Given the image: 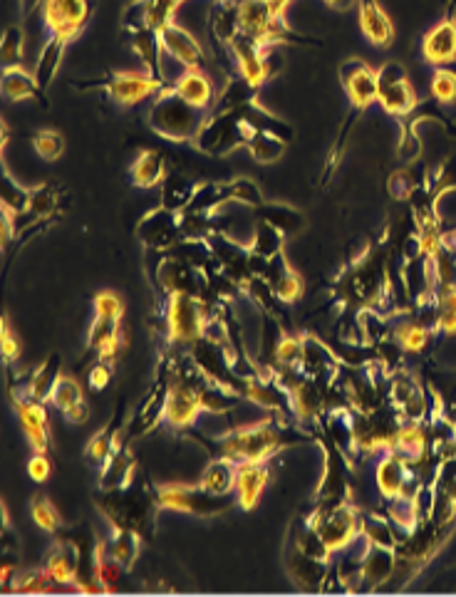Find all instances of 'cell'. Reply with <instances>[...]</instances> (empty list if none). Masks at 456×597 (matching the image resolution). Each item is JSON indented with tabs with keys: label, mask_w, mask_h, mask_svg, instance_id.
<instances>
[{
	"label": "cell",
	"mask_w": 456,
	"mask_h": 597,
	"mask_svg": "<svg viewBox=\"0 0 456 597\" xmlns=\"http://www.w3.org/2000/svg\"><path fill=\"white\" fill-rule=\"evenodd\" d=\"M159 40H162V57L176 62L184 70H191V67H204L206 62V50L194 35L189 33L181 25L171 23L169 28H164L159 33Z\"/></svg>",
	"instance_id": "2e32d148"
},
{
	"label": "cell",
	"mask_w": 456,
	"mask_h": 597,
	"mask_svg": "<svg viewBox=\"0 0 456 597\" xmlns=\"http://www.w3.org/2000/svg\"><path fill=\"white\" fill-rule=\"evenodd\" d=\"M30 511H33V521L38 523L40 531H45V533L60 531L62 518H60V513H57V508L53 506V501H50L48 496L38 493V496L33 498V503H30Z\"/></svg>",
	"instance_id": "f6af8a7d"
},
{
	"label": "cell",
	"mask_w": 456,
	"mask_h": 597,
	"mask_svg": "<svg viewBox=\"0 0 456 597\" xmlns=\"http://www.w3.org/2000/svg\"><path fill=\"white\" fill-rule=\"evenodd\" d=\"M233 62H236V70L243 80L251 82L253 87H261L263 82L268 80V67H266V48L251 40L248 35H238L236 40L228 48Z\"/></svg>",
	"instance_id": "ffe728a7"
},
{
	"label": "cell",
	"mask_w": 456,
	"mask_h": 597,
	"mask_svg": "<svg viewBox=\"0 0 456 597\" xmlns=\"http://www.w3.org/2000/svg\"><path fill=\"white\" fill-rule=\"evenodd\" d=\"M33 149L45 162H57L62 157V152H65V139L55 129H40L33 137Z\"/></svg>",
	"instance_id": "c3c4849f"
},
{
	"label": "cell",
	"mask_w": 456,
	"mask_h": 597,
	"mask_svg": "<svg viewBox=\"0 0 456 597\" xmlns=\"http://www.w3.org/2000/svg\"><path fill=\"white\" fill-rule=\"evenodd\" d=\"M256 129L246 122L243 112H226L206 117L204 127L196 134V147L211 157H226V154L236 152L238 147H246Z\"/></svg>",
	"instance_id": "277c9868"
},
{
	"label": "cell",
	"mask_w": 456,
	"mask_h": 597,
	"mask_svg": "<svg viewBox=\"0 0 456 597\" xmlns=\"http://www.w3.org/2000/svg\"><path fill=\"white\" fill-rule=\"evenodd\" d=\"M0 352L5 362H15L20 357V342L13 332L8 330V323H3V337H0Z\"/></svg>",
	"instance_id": "9f6ffc18"
},
{
	"label": "cell",
	"mask_w": 456,
	"mask_h": 597,
	"mask_svg": "<svg viewBox=\"0 0 456 597\" xmlns=\"http://www.w3.org/2000/svg\"><path fill=\"white\" fill-rule=\"evenodd\" d=\"M228 201H236V204L251 206V209H261L266 204L261 189L256 186V181L251 179H236L228 184Z\"/></svg>",
	"instance_id": "f907efd6"
},
{
	"label": "cell",
	"mask_w": 456,
	"mask_h": 597,
	"mask_svg": "<svg viewBox=\"0 0 456 597\" xmlns=\"http://www.w3.org/2000/svg\"><path fill=\"white\" fill-rule=\"evenodd\" d=\"M132 184L139 186V189H154V186H162V181L167 179L169 166L167 159H164L162 152L157 149H144L137 159L132 162Z\"/></svg>",
	"instance_id": "83f0119b"
},
{
	"label": "cell",
	"mask_w": 456,
	"mask_h": 597,
	"mask_svg": "<svg viewBox=\"0 0 456 597\" xmlns=\"http://www.w3.org/2000/svg\"><path fill=\"white\" fill-rule=\"evenodd\" d=\"M28 474L33 481H48L53 474V461L48 459V451H35L28 461Z\"/></svg>",
	"instance_id": "11a10c76"
},
{
	"label": "cell",
	"mask_w": 456,
	"mask_h": 597,
	"mask_svg": "<svg viewBox=\"0 0 456 597\" xmlns=\"http://www.w3.org/2000/svg\"><path fill=\"white\" fill-rule=\"evenodd\" d=\"M392 337L404 347V352H422L427 347L429 337H432V327H427L419 318H407L399 320V323L392 327Z\"/></svg>",
	"instance_id": "74e56055"
},
{
	"label": "cell",
	"mask_w": 456,
	"mask_h": 597,
	"mask_svg": "<svg viewBox=\"0 0 456 597\" xmlns=\"http://www.w3.org/2000/svg\"><path fill=\"white\" fill-rule=\"evenodd\" d=\"M209 112L191 107L189 102L181 100L171 85L164 87L149 107V127L159 134V137L169 139V142H186V139H196L199 129L204 127Z\"/></svg>",
	"instance_id": "7a4b0ae2"
},
{
	"label": "cell",
	"mask_w": 456,
	"mask_h": 597,
	"mask_svg": "<svg viewBox=\"0 0 456 597\" xmlns=\"http://www.w3.org/2000/svg\"><path fill=\"white\" fill-rule=\"evenodd\" d=\"M375 479H377V489H380V493L387 498V501H395V498H402V496L412 498L414 493H417V489H409V481L417 479V474L412 471V461L404 459V456L397 454L395 449H390L385 456H382L380 464H377ZM419 484H422V481H419Z\"/></svg>",
	"instance_id": "5bb4252c"
},
{
	"label": "cell",
	"mask_w": 456,
	"mask_h": 597,
	"mask_svg": "<svg viewBox=\"0 0 456 597\" xmlns=\"http://www.w3.org/2000/svg\"><path fill=\"white\" fill-rule=\"evenodd\" d=\"M246 246L251 248L253 256H261L266 258V261H271V258H276L278 253H283L285 236L276 226H273V223L263 221V218H256V231H253L251 241H248Z\"/></svg>",
	"instance_id": "e575fe53"
},
{
	"label": "cell",
	"mask_w": 456,
	"mask_h": 597,
	"mask_svg": "<svg viewBox=\"0 0 456 597\" xmlns=\"http://www.w3.org/2000/svg\"><path fill=\"white\" fill-rule=\"evenodd\" d=\"M444 246H449L456 253V231L449 233V236H444Z\"/></svg>",
	"instance_id": "94428289"
},
{
	"label": "cell",
	"mask_w": 456,
	"mask_h": 597,
	"mask_svg": "<svg viewBox=\"0 0 456 597\" xmlns=\"http://www.w3.org/2000/svg\"><path fill=\"white\" fill-rule=\"evenodd\" d=\"M171 90L181 97L184 102H189L191 107L201 109V112H211L216 105V92L214 80L204 72V67H191V70H181L179 75L171 80Z\"/></svg>",
	"instance_id": "e0dca14e"
},
{
	"label": "cell",
	"mask_w": 456,
	"mask_h": 597,
	"mask_svg": "<svg viewBox=\"0 0 456 597\" xmlns=\"http://www.w3.org/2000/svg\"><path fill=\"white\" fill-rule=\"evenodd\" d=\"M377 105L392 117H407L417 107V92L399 62H387L377 70Z\"/></svg>",
	"instance_id": "ba28073f"
},
{
	"label": "cell",
	"mask_w": 456,
	"mask_h": 597,
	"mask_svg": "<svg viewBox=\"0 0 456 597\" xmlns=\"http://www.w3.org/2000/svg\"><path fill=\"white\" fill-rule=\"evenodd\" d=\"M238 18H241V33L256 40L261 48H276V45L288 43V25L268 10L266 0H241Z\"/></svg>",
	"instance_id": "52a82bcc"
},
{
	"label": "cell",
	"mask_w": 456,
	"mask_h": 597,
	"mask_svg": "<svg viewBox=\"0 0 456 597\" xmlns=\"http://www.w3.org/2000/svg\"><path fill=\"white\" fill-rule=\"evenodd\" d=\"M164 87H167V82L147 70L112 72L110 80L105 82V92L110 95V100L122 107H134L144 100H154Z\"/></svg>",
	"instance_id": "8fae6325"
},
{
	"label": "cell",
	"mask_w": 456,
	"mask_h": 597,
	"mask_svg": "<svg viewBox=\"0 0 456 597\" xmlns=\"http://www.w3.org/2000/svg\"><path fill=\"white\" fill-rule=\"evenodd\" d=\"M114 449H117V439H114V432L110 427H105L102 432H97L95 436H90V441H87V459L92 461V464L97 466H105L107 459L114 454Z\"/></svg>",
	"instance_id": "7dc6e473"
},
{
	"label": "cell",
	"mask_w": 456,
	"mask_h": 597,
	"mask_svg": "<svg viewBox=\"0 0 456 597\" xmlns=\"http://www.w3.org/2000/svg\"><path fill=\"white\" fill-rule=\"evenodd\" d=\"M82 399H85L82 397V387L72 380V377H60V380L55 382L53 392H50V402H53V407L60 409L62 414L75 407V404H80Z\"/></svg>",
	"instance_id": "bcb514c9"
},
{
	"label": "cell",
	"mask_w": 456,
	"mask_h": 597,
	"mask_svg": "<svg viewBox=\"0 0 456 597\" xmlns=\"http://www.w3.org/2000/svg\"><path fill=\"white\" fill-rule=\"evenodd\" d=\"M395 565V550L370 543L365 558H362V585H367V588H380V585H385L387 580L395 575Z\"/></svg>",
	"instance_id": "4316f807"
},
{
	"label": "cell",
	"mask_w": 456,
	"mask_h": 597,
	"mask_svg": "<svg viewBox=\"0 0 456 597\" xmlns=\"http://www.w3.org/2000/svg\"><path fill=\"white\" fill-rule=\"evenodd\" d=\"M196 189H199V184H194L189 176L169 169L167 179L162 181V206L164 209L181 214V211H186L191 206Z\"/></svg>",
	"instance_id": "4dcf8cb0"
},
{
	"label": "cell",
	"mask_w": 456,
	"mask_h": 597,
	"mask_svg": "<svg viewBox=\"0 0 456 597\" xmlns=\"http://www.w3.org/2000/svg\"><path fill=\"white\" fill-rule=\"evenodd\" d=\"M119 345H122V337H119V320H105L95 318V323L90 327V350H95L100 355V360H117Z\"/></svg>",
	"instance_id": "836d02e7"
},
{
	"label": "cell",
	"mask_w": 456,
	"mask_h": 597,
	"mask_svg": "<svg viewBox=\"0 0 456 597\" xmlns=\"http://www.w3.org/2000/svg\"><path fill=\"white\" fill-rule=\"evenodd\" d=\"M57 380H60V357L53 355L30 375L28 384H25V394H30V397L35 399H43V402H50V392H53Z\"/></svg>",
	"instance_id": "f35d334b"
},
{
	"label": "cell",
	"mask_w": 456,
	"mask_h": 597,
	"mask_svg": "<svg viewBox=\"0 0 456 597\" xmlns=\"http://www.w3.org/2000/svg\"><path fill=\"white\" fill-rule=\"evenodd\" d=\"M154 496H157L159 508L191 513V516H219L236 501V496H216V493L206 491L201 484H164L154 489Z\"/></svg>",
	"instance_id": "8992f818"
},
{
	"label": "cell",
	"mask_w": 456,
	"mask_h": 597,
	"mask_svg": "<svg viewBox=\"0 0 456 597\" xmlns=\"http://www.w3.org/2000/svg\"><path fill=\"white\" fill-rule=\"evenodd\" d=\"M236 479H238V464L224 456H214L206 466L204 476H201V486L206 491L216 493V496H236Z\"/></svg>",
	"instance_id": "f1b7e54d"
},
{
	"label": "cell",
	"mask_w": 456,
	"mask_h": 597,
	"mask_svg": "<svg viewBox=\"0 0 456 597\" xmlns=\"http://www.w3.org/2000/svg\"><path fill=\"white\" fill-rule=\"evenodd\" d=\"M246 149L258 164H273L283 157L285 149H288V142L283 137H278V134L256 132L251 137V142L246 144Z\"/></svg>",
	"instance_id": "ab89813d"
},
{
	"label": "cell",
	"mask_w": 456,
	"mask_h": 597,
	"mask_svg": "<svg viewBox=\"0 0 456 597\" xmlns=\"http://www.w3.org/2000/svg\"><path fill=\"white\" fill-rule=\"evenodd\" d=\"M434 305H437V330L456 335V285L437 288Z\"/></svg>",
	"instance_id": "b9f144b4"
},
{
	"label": "cell",
	"mask_w": 456,
	"mask_h": 597,
	"mask_svg": "<svg viewBox=\"0 0 456 597\" xmlns=\"http://www.w3.org/2000/svg\"><path fill=\"white\" fill-rule=\"evenodd\" d=\"M209 33L216 40V45H221L228 53L233 40L241 35V18H238L236 0H214L209 5Z\"/></svg>",
	"instance_id": "603a6c76"
},
{
	"label": "cell",
	"mask_w": 456,
	"mask_h": 597,
	"mask_svg": "<svg viewBox=\"0 0 456 597\" xmlns=\"http://www.w3.org/2000/svg\"><path fill=\"white\" fill-rule=\"evenodd\" d=\"M422 55L429 65L447 67L456 60V20L444 18L422 40Z\"/></svg>",
	"instance_id": "7402d4cb"
},
{
	"label": "cell",
	"mask_w": 456,
	"mask_h": 597,
	"mask_svg": "<svg viewBox=\"0 0 456 597\" xmlns=\"http://www.w3.org/2000/svg\"><path fill=\"white\" fill-rule=\"evenodd\" d=\"M273 362L278 365V370L281 367H290V370L300 367V362H303V337L281 332V337L273 345Z\"/></svg>",
	"instance_id": "7bdbcfd3"
},
{
	"label": "cell",
	"mask_w": 456,
	"mask_h": 597,
	"mask_svg": "<svg viewBox=\"0 0 456 597\" xmlns=\"http://www.w3.org/2000/svg\"><path fill=\"white\" fill-rule=\"evenodd\" d=\"M137 236L149 251L169 253L171 248L184 238V233H181L179 214H176V211L164 209V206L149 211V214L139 221Z\"/></svg>",
	"instance_id": "4fadbf2b"
},
{
	"label": "cell",
	"mask_w": 456,
	"mask_h": 597,
	"mask_svg": "<svg viewBox=\"0 0 456 597\" xmlns=\"http://www.w3.org/2000/svg\"><path fill=\"white\" fill-rule=\"evenodd\" d=\"M92 310H95V318L105 320H122L124 315V300L119 298L112 290H102V293L95 295V303H92Z\"/></svg>",
	"instance_id": "db71d44e"
},
{
	"label": "cell",
	"mask_w": 456,
	"mask_h": 597,
	"mask_svg": "<svg viewBox=\"0 0 456 597\" xmlns=\"http://www.w3.org/2000/svg\"><path fill=\"white\" fill-rule=\"evenodd\" d=\"M3 95L10 102H25L33 97H43L35 72H28L23 65L20 67H5L3 70Z\"/></svg>",
	"instance_id": "d6a6232c"
},
{
	"label": "cell",
	"mask_w": 456,
	"mask_h": 597,
	"mask_svg": "<svg viewBox=\"0 0 456 597\" xmlns=\"http://www.w3.org/2000/svg\"><path fill=\"white\" fill-rule=\"evenodd\" d=\"M40 10H43L50 38L62 40L67 45L82 33L90 20V0H43Z\"/></svg>",
	"instance_id": "30bf717a"
},
{
	"label": "cell",
	"mask_w": 456,
	"mask_h": 597,
	"mask_svg": "<svg viewBox=\"0 0 456 597\" xmlns=\"http://www.w3.org/2000/svg\"><path fill=\"white\" fill-rule=\"evenodd\" d=\"M285 444V429L278 427L273 419L243 424L224 436H216L214 456L248 464V461H268Z\"/></svg>",
	"instance_id": "6da1fadb"
},
{
	"label": "cell",
	"mask_w": 456,
	"mask_h": 597,
	"mask_svg": "<svg viewBox=\"0 0 456 597\" xmlns=\"http://www.w3.org/2000/svg\"><path fill=\"white\" fill-rule=\"evenodd\" d=\"M271 471H268L266 461H248V464H238V479H236V503L241 508H253L266 489Z\"/></svg>",
	"instance_id": "d4e9b609"
},
{
	"label": "cell",
	"mask_w": 456,
	"mask_h": 597,
	"mask_svg": "<svg viewBox=\"0 0 456 597\" xmlns=\"http://www.w3.org/2000/svg\"><path fill=\"white\" fill-rule=\"evenodd\" d=\"M429 90H432V97L437 102L452 105V102H456V72L447 70V67H437L432 82H429Z\"/></svg>",
	"instance_id": "f5cc1de1"
},
{
	"label": "cell",
	"mask_w": 456,
	"mask_h": 597,
	"mask_svg": "<svg viewBox=\"0 0 456 597\" xmlns=\"http://www.w3.org/2000/svg\"><path fill=\"white\" fill-rule=\"evenodd\" d=\"M157 506V496H149V491L144 489H132V484L117 491H105V496L100 498V508L112 528L134 531L142 538L152 536Z\"/></svg>",
	"instance_id": "3957f363"
},
{
	"label": "cell",
	"mask_w": 456,
	"mask_h": 597,
	"mask_svg": "<svg viewBox=\"0 0 456 597\" xmlns=\"http://www.w3.org/2000/svg\"><path fill=\"white\" fill-rule=\"evenodd\" d=\"M139 548H142V536H137L134 531H122V528H112V536L102 543V550L119 560L124 568H132L137 563Z\"/></svg>",
	"instance_id": "d590c367"
},
{
	"label": "cell",
	"mask_w": 456,
	"mask_h": 597,
	"mask_svg": "<svg viewBox=\"0 0 456 597\" xmlns=\"http://www.w3.org/2000/svg\"><path fill=\"white\" fill-rule=\"evenodd\" d=\"M25 50V33L18 25H10L3 30V43H0V57H3V70L5 67H20L23 62Z\"/></svg>",
	"instance_id": "ee69618b"
},
{
	"label": "cell",
	"mask_w": 456,
	"mask_h": 597,
	"mask_svg": "<svg viewBox=\"0 0 456 597\" xmlns=\"http://www.w3.org/2000/svg\"><path fill=\"white\" fill-rule=\"evenodd\" d=\"M65 48L67 43H62V40L48 38V43H45L43 50H40L38 65H35V80H38L40 90L43 92L48 90L50 82L55 80L57 70H60L62 55H65Z\"/></svg>",
	"instance_id": "8d00e7d4"
},
{
	"label": "cell",
	"mask_w": 456,
	"mask_h": 597,
	"mask_svg": "<svg viewBox=\"0 0 456 597\" xmlns=\"http://www.w3.org/2000/svg\"><path fill=\"white\" fill-rule=\"evenodd\" d=\"M87 417H90V407H87L85 399H82L80 404H75V407L67 409V412H65V419H67V422H72V424H85Z\"/></svg>",
	"instance_id": "680465c9"
},
{
	"label": "cell",
	"mask_w": 456,
	"mask_h": 597,
	"mask_svg": "<svg viewBox=\"0 0 456 597\" xmlns=\"http://www.w3.org/2000/svg\"><path fill=\"white\" fill-rule=\"evenodd\" d=\"M112 362H107V360H100L97 362L95 367H92L90 370V384L95 389H105L107 384H110V380H112Z\"/></svg>",
	"instance_id": "6f0895ef"
},
{
	"label": "cell",
	"mask_w": 456,
	"mask_h": 597,
	"mask_svg": "<svg viewBox=\"0 0 456 597\" xmlns=\"http://www.w3.org/2000/svg\"><path fill=\"white\" fill-rule=\"evenodd\" d=\"M357 13H360V30L367 43H372L375 48H390L395 43V23L377 0H360Z\"/></svg>",
	"instance_id": "44dd1931"
},
{
	"label": "cell",
	"mask_w": 456,
	"mask_h": 597,
	"mask_svg": "<svg viewBox=\"0 0 456 597\" xmlns=\"http://www.w3.org/2000/svg\"><path fill=\"white\" fill-rule=\"evenodd\" d=\"M290 3H293V0H266L268 10H271V13L276 15V18H281V20L285 18V13H288Z\"/></svg>",
	"instance_id": "91938a15"
},
{
	"label": "cell",
	"mask_w": 456,
	"mask_h": 597,
	"mask_svg": "<svg viewBox=\"0 0 456 597\" xmlns=\"http://www.w3.org/2000/svg\"><path fill=\"white\" fill-rule=\"evenodd\" d=\"M157 283L164 295H191V298H206L209 295V280L204 271L194 268L181 258L162 253L157 263Z\"/></svg>",
	"instance_id": "9c48e42d"
},
{
	"label": "cell",
	"mask_w": 456,
	"mask_h": 597,
	"mask_svg": "<svg viewBox=\"0 0 456 597\" xmlns=\"http://www.w3.org/2000/svg\"><path fill=\"white\" fill-rule=\"evenodd\" d=\"M258 211H261L258 218L273 223V226H276L285 238L295 236V233H298L300 228L305 226L303 216H300L298 211L290 209V206H285V204H263Z\"/></svg>",
	"instance_id": "60d3db41"
},
{
	"label": "cell",
	"mask_w": 456,
	"mask_h": 597,
	"mask_svg": "<svg viewBox=\"0 0 456 597\" xmlns=\"http://www.w3.org/2000/svg\"><path fill=\"white\" fill-rule=\"evenodd\" d=\"M57 194L50 184L35 186L30 189V204H28V214L33 218H50L57 209Z\"/></svg>",
	"instance_id": "681fc988"
},
{
	"label": "cell",
	"mask_w": 456,
	"mask_h": 597,
	"mask_svg": "<svg viewBox=\"0 0 456 597\" xmlns=\"http://www.w3.org/2000/svg\"><path fill=\"white\" fill-rule=\"evenodd\" d=\"M201 414H204V407H201L199 389L191 387L189 382L169 372V392H167V402H164V422H167L171 429H176V432H184V429H191L196 422H199Z\"/></svg>",
	"instance_id": "7c38bea8"
},
{
	"label": "cell",
	"mask_w": 456,
	"mask_h": 597,
	"mask_svg": "<svg viewBox=\"0 0 456 597\" xmlns=\"http://www.w3.org/2000/svg\"><path fill=\"white\" fill-rule=\"evenodd\" d=\"M184 3L186 0H137L124 18H127L129 30L149 28L154 33H162L164 28L174 23L176 10Z\"/></svg>",
	"instance_id": "d6986e66"
},
{
	"label": "cell",
	"mask_w": 456,
	"mask_h": 597,
	"mask_svg": "<svg viewBox=\"0 0 456 597\" xmlns=\"http://www.w3.org/2000/svg\"><path fill=\"white\" fill-rule=\"evenodd\" d=\"M263 278L268 280L273 295H276V300H281V303H295V300L303 295V278L288 266L283 253H278L276 258L268 261Z\"/></svg>",
	"instance_id": "484cf974"
},
{
	"label": "cell",
	"mask_w": 456,
	"mask_h": 597,
	"mask_svg": "<svg viewBox=\"0 0 456 597\" xmlns=\"http://www.w3.org/2000/svg\"><path fill=\"white\" fill-rule=\"evenodd\" d=\"M164 325H167V337L171 345L189 350L194 342L206 337L209 313L204 308V300L191 298V295H167Z\"/></svg>",
	"instance_id": "5b68a950"
},
{
	"label": "cell",
	"mask_w": 456,
	"mask_h": 597,
	"mask_svg": "<svg viewBox=\"0 0 456 597\" xmlns=\"http://www.w3.org/2000/svg\"><path fill=\"white\" fill-rule=\"evenodd\" d=\"M134 459L127 451V446L117 444L114 454L107 459V464L102 466V491H117L124 489V486L132 484L134 479Z\"/></svg>",
	"instance_id": "f546056e"
},
{
	"label": "cell",
	"mask_w": 456,
	"mask_h": 597,
	"mask_svg": "<svg viewBox=\"0 0 456 597\" xmlns=\"http://www.w3.org/2000/svg\"><path fill=\"white\" fill-rule=\"evenodd\" d=\"M340 80L347 100L355 109H367L377 102V70L362 60H347L340 67Z\"/></svg>",
	"instance_id": "9a60e30c"
},
{
	"label": "cell",
	"mask_w": 456,
	"mask_h": 597,
	"mask_svg": "<svg viewBox=\"0 0 456 597\" xmlns=\"http://www.w3.org/2000/svg\"><path fill=\"white\" fill-rule=\"evenodd\" d=\"M28 204H30V189H23V186L15 184L13 179L5 176L3 179V211L5 214H28Z\"/></svg>",
	"instance_id": "816d5d0a"
},
{
	"label": "cell",
	"mask_w": 456,
	"mask_h": 597,
	"mask_svg": "<svg viewBox=\"0 0 456 597\" xmlns=\"http://www.w3.org/2000/svg\"><path fill=\"white\" fill-rule=\"evenodd\" d=\"M330 560L310 558V555L300 553V550L290 548L288 555V573L300 588L305 590H323L330 575Z\"/></svg>",
	"instance_id": "cb8c5ba5"
},
{
	"label": "cell",
	"mask_w": 456,
	"mask_h": 597,
	"mask_svg": "<svg viewBox=\"0 0 456 597\" xmlns=\"http://www.w3.org/2000/svg\"><path fill=\"white\" fill-rule=\"evenodd\" d=\"M15 412H18V419L33 451H48V407H45L43 399H35L25 392L15 394Z\"/></svg>",
	"instance_id": "ac0fdd59"
},
{
	"label": "cell",
	"mask_w": 456,
	"mask_h": 597,
	"mask_svg": "<svg viewBox=\"0 0 456 597\" xmlns=\"http://www.w3.org/2000/svg\"><path fill=\"white\" fill-rule=\"evenodd\" d=\"M129 45H132L139 60L144 62V70L152 72V75L162 72V40H159V33L149 28H134L129 30Z\"/></svg>",
	"instance_id": "1f68e13d"
}]
</instances>
